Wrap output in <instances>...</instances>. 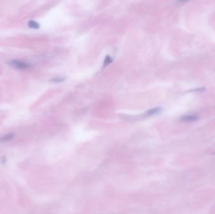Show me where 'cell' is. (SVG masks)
I'll list each match as a JSON object with an SVG mask.
<instances>
[{"mask_svg":"<svg viewBox=\"0 0 215 214\" xmlns=\"http://www.w3.org/2000/svg\"><path fill=\"white\" fill-rule=\"evenodd\" d=\"M8 65L10 67L18 70H26L31 67V65L23 60H12L8 62Z\"/></svg>","mask_w":215,"mask_h":214,"instance_id":"6da1fadb","label":"cell"},{"mask_svg":"<svg viewBox=\"0 0 215 214\" xmlns=\"http://www.w3.org/2000/svg\"><path fill=\"white\" fill-rule=\"evenodd\" d=\"M198 116L196 115L184 116L181 118V121L183 122H193L198 119Z\"/></svg>","mask_w":215,"mask_h":214,"instance_id":"7a4b0ae2","label":"cell"},{"mask_svg":"<svg viewBox=\"0 0 215 214\" xmlns=\"http://www.w3.org/2000/svg\"><path fill=\"white\" fill-rule=\"evenodd\" d=\"M14 136H15V133H9L5 134V136L0 138V143L1 142H7L10 140H11Z\"/></svg>","mask_w":215,"mask_h":214,"instance_id":"3957f363","label":"cell"},{"mask_svg":"<svg viewBox=\"0 0 215 214\" xmlns=\"http://www.w3.org/2000/svg\"><path fill=\"white\" fill-rule=\"evenodd\" d=\"M28 26L29 28H33V29H38L40 28V25L38 23L34 20H30L28 22Z\"/></svg>","mask_w":215,"mask_h":214,"instance_id":"277c9868","label":"cell"},{"mask_svg":"<svg viewBox=\"0 0 215 214\" xmlns=\"http://www.w3.org/2000/svg\"><path fill=\"white\" fill-rule=\"evenodd\" d=\"M161 111V108L159 107H157V108H153L150 109V111H149L148 112V115H156V114H158L159 112H160Z\"/></svg>","mask_w":215,"mask_h":214,"instance_id":"5b68a950","label":"cell"},{"mask_svg":"<svg viewBox=\"0 0 215 214\" xmlns=\"http://www.w3.org/2000/svg\"><path fill=\"white\" fill-rule=\"evenodd\" d=\"M112 62H113V59H111V56H109V55H107V56H106L105 59V61H104V64H103L104 67L108 66V65H109Z\"/></svg>","mask_w":215,"mask_h":214,"instance_id":"8992f818","label":"cell"},{"mask_svg":"<svg viewBox=\"0 0 215 214\" xmlns=\"http://www.w3.org/2000/svg\"><path fill=\"white\" fill-rule=\"evenodd\" d=\"M65 79V78H62V77H55V78H54L50 80L51 82H62L64 81Z\"/></svg>","mask_w":215,"mask_h":214,"instance_id":"52a82bcc","label":"cell"},{"mask_svg":"<svg viewBox=\"0 0 215 214\" xmlns=\"http://www.w3.org/2000/svg\"><path fill=\"white\" fill-rule=\"evenodd\" d=\"M205 90H206V88H197V89L191 90V91H190V92H203Z\"/></svg>","mask_w":215,"mask_h":214,"instance_id":"ba28073f","label":"cell"},{"mask_svg":"<svg viewBox=\"0 0 215 214\" xmlns=\"http://www.w3.org/2000/svg\"><path fill=\"white\" fill-rule=\"evenodd\" d=\"M189 1V0H178L177 1V3H181V4H182V3H187Z\"/></svg>","mask_w":215,"mask_h":214,"instance_id":"9c48e42d","label":"cell"}]
</instances>
